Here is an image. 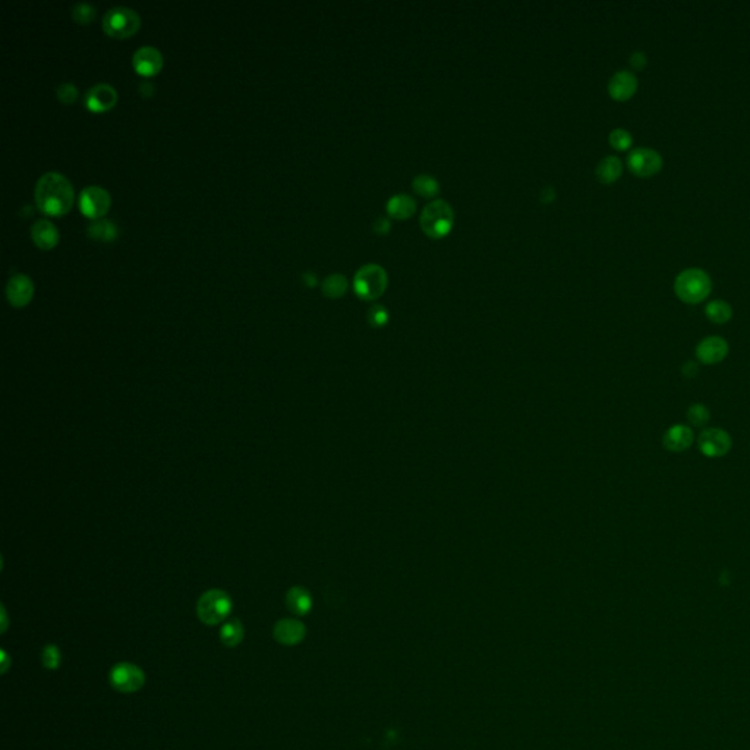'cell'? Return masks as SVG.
I'll return each instance as SVG.
<instances>
[{
    "mask_svg": "<svg viewBox=\"0 0 750 750\" xmlns=\"http://www.w3.org/2000/svg\"><path fill=\"white\" fill-rule=\"evenodd\" d=\"M34 197L37 207L43 213L59 216L66 213L73 199L70 182L59 172H47L35 183Z\"/></svg>",
    "mask_w": 750,
    "mask_h": 750,
    "instance_id": "1",
    "label": "cell"
},
{
    "mask_svg": "<svg viewBox=\"0 0 750 750\" xmlns=\"http://www.w3.org/2000/svg\"><path fill=\"white\" fill-rule=\"evenodd\" d=\"M712 281L702 269H686L674 280V293L687 305H698L711 295Z\"/></svg>",
    "mask_w": 750,
    "mask_h": 750,
    "instance_id": "2",
    "label": "cell"
},
{
    "mask_svg": "<svg viewBox=\"0 0 750 750\" xmlns=\"http://www.w3.org/2000/svg\"><path fill=\"white\" fill-rule=\"evenodd\" d=\"M421 229L422 232L433 239L445 238L453 229L455 213L450 204L443 199H436L429 202L424 209L421 217Z\"/></svg>",
    "mask_w": 750,
    "mask_h": 750,
    "instance_id": "3",
    "label": "cell"
},
{
    "mask_svg": "<svg viewBox=\"0 0 750 750\" xmlns=\"http://www.w3.org/2000/svg\"><path fill=\"white\" fill-rule=\"evenodd\" d=\"M232 599L221 589L205 591L197 603V615L207 626H216L226 620L232 613Z\"/></svg>",
    "mask_w": 750,
    "mask_h": 750,
    "instance_id": "4",
    "label": "cell"
},
{
    "mask_svg": "<svg viewBox=\"0 0 750 750\" xmlns=\"http://www.w3.org/2000/svg\"><path fill=\"white\" fill-rule=\"evenodd\" d=\"M388 277L386 270L377 264H367L355 274L353 289L364 301H375L387 289Z\"/></svg>",
    "mask_w": 750,
    "mask_h": 750,
    "instance_id": "5",
    "label": "cell"
},
{
    "mask_svg": "<svg viewBox=\"0 0 750 750\" xmlns=\"http://www.w3.org/2000/svg\"><path fill=\"white\" fill-rule=\"evenodd\" d=\"M140 15L130 8L115 6L103 15V28L111 37H129L140 28Z\"/></svg>",
    "mask_w": 750,
    "mask_h": 750,
    "instance_id": "6",
    "label": "cell"
},
{
    "mask_svg": "<svg viewBox=\"0 0 750 750\" xmlns=\"http://www.w3.org/2000/svg\"><path fill=\"white\" fill-rule=\"evenodd\" d=\"M664 166L663 156L653 148L639 147L634 148L627 156L629 171L637 178H652L661 172Z\"/></svg>",
    "mask_w": 750,
    "mask_h": 750,
    "instance_id": "7",
    "label": "cell"
},
{
    "mask_svg": "<svg viewBox=\"0 0 750 750\" xmlns=\"http://www.w3.org/2000/svg\"><path fill=\"white\" fill-rule=\"evenodd\" d=\"M110 684L121 693H135L145 683L144 671L133 663H119L109 674Z\"/></svg>",
    "mask_w": 750,
    "mask_h": 750,
    "instance_id": "8",
    "label": "cell"
},
{
    "mask_svg": "<svg viewBox=\"0 0 750 750\" xmlns=\"http://www.w3.org/2000/svg\"><path fill=\"white\" fill-rule=\"evenodd\" d=\"M698 445L705 457L718 459L728 455L733 447V440L723 428H706L698 438Z\"/></svg>",
    "mask_w": 750,
    "mask_h": 750,
    "instance_id": "9",
    "label": "cell"
},
{
    "mask_svg": "<svg viewBox=\"0 0 750 750\" xmlns=\"http://www.w3.org/2000/svg\"><path fill=\"white\" fill-rule=\"evenodd\" d=\"M110 205V197L106 190L99 185H90L80 194V209L81 211L91 217L97 219L103 216Z\"/></svg>",
    "mask_w": 750,
    "mask_h": 750,
    "instance_id": "10",
    "label": "cell"
},
{
    "mask_svg": "<svg viewBox=\"0 0 750 750\" xmlns=\"http://www.w3.org/2000/svg\"><path fill=\"white\" fill-rule=\"evenodd\" d=\"M728 342L720 336H709L702 339L696 346V358L703 365H715L723 362L728 355Z\"/></svg>",
    "mask_w": 750,
    "mask_h": 750,
    "instance_id": "11",
    "label": "cell"
},
{
    "mask_svg": "<svg viewBox=\"0 0 750 750\" xmlns=\"http://www.w3.org/2000/svg\"><path fill=\"white\" fill-rule=\"evenodd\" d=\"M637 87L639 82L633 72L618 70L608 81V94L615 102H627L634 96Z\"/></svg>",
    "mask_w": 750,
    "mask_h": 750,
    "instance_id": "12",
    "label": "cell"
},
{
    "mask_svg": "<svg viewBox=\"0 0 750 750\" xmlns=\"http://www.w3.org/2000/svg\"><path fill=\"white\" fill-rule=\"evenodd\" d=\"M305 625L302 622L295 620V618H283V620L276 623L273 630L274 639L285 646H295L301 644L305 639Z\"/></svg>",
    "mask_w": 750,
    "mask_h": 750,
    "instance_id": "13",
    "label": "cell"
},
{
    "mask_svg": "<svg viewBox=\"0 0 750 750\" xmlns=\"http://www.w3.org/2000/svg\"><path fill=\"white\" fill-rule=\"evenodd\" d=\"M34 285L28 276L25 274H15L8 280L6 285V296L11 305L13 307H24L30 302L32 297Z\"/></svg>",
    "mask_w": 750,
    "mask_h": 750,
    "instance_id": "14",
    "label": "cell"
},
{
    "mask_svg": "<svg viewBox=\"0 0 750 750\" xmlns=\"http://www.w3.org/2000/svg\"><path fill=\"white\" fill-rule=\"evenodd\" d=\"M693 440H695V434L689 425L674 424L664 433L663 444L664 448L671 453H682L691 445Z\"/></svg>",
    "mask_w": 750,
    "mask_h": 750,
    "instance_id": "15",
    "label": "cell"
},
{
    "mask_svg": "<svg viewBox=\"0 0 750 750\" xmlns=\"http://www.w3.org/2000/svg\"><path fill=\"white\" fill-rule=\"evenodd\" d=\"M116 100H118V94L115 88L106 82L96 84L94 87H91L87 91V96H85V104L88 106L90 110H94V111L107 110L116 103Z\"/></svg>",
    "mask_w": 750,
    "mask_h": 750,
    "instance_id": "16",
    "label": "cell"
},
{
    "mask_svg": "<svg viewBox=\"0 0 750 750\" xmlns=\"http://www.w3.org/2000/svg\"><path fill=\"white\" fill-rule=\"evenodd\" d=\"M133 63L138 73L153 75L157 70H160L163 65V56L153 46H142L134 53Z\"/></svg>",
    "mask_w": 750,
    "mask_h": 750,
    "instance_id": "17",
    "label": "cell"
},
{
    "mask_svg": "<svg viewBox=\"0 0 750 750\" xmlns=\"http://www.w3.org/2000/svg\"><path fill=\"white\" fill-rule=\"evenodd\" d=\"M31 236H32V240L35 242V245L43 248V250L53 248L56 245V242H58V239H59L58 229L54 228V224L51 221H49L46 219L37 220L32 224V226H31Z\"/></svg>",
    "mask_w": 750,
    "mask_h": 750,
    "instance_id": "18",
    "label": "cell"
},
{
    "mask_svg": "<svg viewBox=\"0 0 750 750\" xmlns=\"http://www.w3.org/2000/svg\"><path fill=\"white\" fill-rule=\"evenodd\" d=\"M386 209H387V214L391 219L406 220L415 214L417 202L414 198L406 194H398L388 199Z\"/></svg>",
    "mask_w": 750,
    "mask_h": 750,
    "instance_id": "19",
    "label": "cell"
},
{
    "mask_svg": "<svg viewBox=\"0 0 750 750\" xmlns=\"http://www.w3.org/2000/svg\"><path fill=\"white\" fill-rule=\"evenodd\" d=\"M623 173V164H622V160L615 157V156H608L605 159H603L601 161L598 163L596 168H595V176L596 179L604 183V185H610V183H614L615 180L620 179Z\"/></svg>",
    "mask_w": 750,
    "mask_h": 750,
    "instance_id": "20",
    "label": "cell"
},
{
    "mask_svg": "<svg viewBox=\"0 0 750 750\" xmlns=\"http://www.w3.org/2000/svg\"><path fill=\"white\" fill-rule=\"evenodd\" d=\"M286 605L296 615H305L312 608V598L302 586H293L286 595Z\"/></svg>",
    "mask_w": 750,
    "mask_h": 750,
    "instance_id": "21",
    "label": "cell"
},
{
    "mask_svg": "<svg viewBox=\"0 0 750 750\" xmlns=\"http://www.w3.org/2000/svg\"><path fill=\"white\" fill-rule=\"evenodd\" d=\"M705 315L711 323L714 324H727L733 318V308L723 299L711 301L705 307Z\"/></svg>",
    "mask_w": 750,
    "mask_h": 750,
    "instance_id": "22",
    "label": "cell"
},
{
    "mask_svg": "<svg viewBox=\"0 0 750 750\" xmlns=\"http://www.w3.org/2000/svg\"><path fill=\"white\" fill-rule=\"evenodd\" d=\"M87 233L92 239L109 242V240L116 238L118 228L115 226V223L111 221V220H109V219H97V220H92L88 224Z\"/></svg>",
    "mask_w": 750,
    "mask_h": 750,
    "instance_id": "23",
    "label": "cell"
},
{
    "mask_svg": "<svg viewBox=\"0 0 750 750\" xmlns=\"http://www.w3.org/2000/svg\"><path fill=\"white\" fill-rule=\"evenodd\" d=\"M243 636H245V629L238 618H232L220 629V641L229 648L238 646L243 641Z\"/></svg>",
    "mask_w": 750,
    "mask_h": 750,
    "instance_id": "24",
    "label": "cell"
},
{
    "mask_svg": "<svg viewBox=\"0 0 750 750\" xmlns=\"http://www.w3.org/2000/svg\"><path fill=\"white\" fill-rule=\"evenodd\" d=\"M414 191L424 198H434L440 192V183L429 175H418L412 180Z\"/></svg>",
    "mask_w": 750,
    "mask_h": 750,
    "instance_id": "25",
    "label": "cell"
},
{
    "mask_svg": "<svg viewBox=\"0 0 750 750\" xmlns=\"http://www.w3.org/2000/svg\"><path fill=\"white\" fill-rule=\"evenodd\" d=\"M321 289L327 297H340L348 289V280L342 274H330L324 278Z\"/></svg>",
    "mask_w": 750,
    "mask_h": 750,
    "instance_id": "26",
    "label": "cell"
},
{
    "mask_svg": "<svg viewBox=\"0 0 750 750\" xmlns=\"http://www.w3.org/2000/svg\"><path fill=\"white\" fill-rule=\"evenodd\" d=\"M711 419L709 409L702 403H693L687 409V421L696 428H703Z\"/></svg>",
    "mask_w": 750,
    "mask_h": 750,
    "instance_id": "27",
    "label": "cell"
},
{
    "mask_svg": "<svg viewBox=\"0 0 750 750\" xmlns=\"http://www.w3.org/2000/svg\"><path fill=\"white\" fill-rule=\"evenodd\" d=\"M608 141H610V145L615 149V152H627V149L633 144V137H632V134L629 133V130H626L623 128H615V129L611 130Z\"/></svg>",
    "mask_w": 750,
    "mask_h": 750,
    "instance_id": "28",
    "label": "cell"
},
{
    "mask_svg": "<svg viewBox=\"0 0 750 750\" xmlns=\"http://www.w3.org/2000/svg\"><path fill=\"white\" fill-rule=\"evenodd\" d=\"M70 13H72L73 20L77 23L88 24L94 18V15H96V8L85 2H78L72 6Z\"/></svg>",
    "mask_w": 750,
    "mask_h": 750,
    "instance_id": "29",
    "label": "cell"
},
{
    "mask_svg": "<svg viewBox=\"0 0 750 750\" xmlns=\"http://www.w3.org/2000/svg\"><path fill=\"white\" fill-rule=\"evenodd\" d=\"M42 660H43V665L47 670L59 668V665H61V651H59V648L56 646V645H53V644L47 645L43 649Z\"/></svg>",
    "mask_w": 750,
    "mask_h": 750,
    "instance_id": "30",
    "label": "cell"
},
{
    "mask_svg": "<svg viewBox=\"0 0 750 750\" xmlns=\"http://www.w3.org/2000/svg\"><path fill=\"white\" fill-rule=\"evenodd\" d=\"M56 92H58V99L63 103H73L78 97V90L72 82H62Z\"/></svg>",
    "mask_w": 750,
    "mask_h": 750,
    "instance_id": "31",
    "label": "cell"
},
{
    "mask_svg": "<svg viewBox=\"0 0 750 750\" xmlns=\"http://www.w3.org/2000/svg\"><path fill=\"white\" fill-rule=\"evenodd\" d=\"M388 320V314L386 311L384 307L381 305H374L369 312H368V321L374 326V327H381L387 323Z\"/></svg>",
    "mask_w": 750,
    "mask_h": 750,
    "instance_id": "32",
    "label": "cell"
},
{
    "mask_svg": "<svg viewBox=\"0 0 750 750\" xmlns=\"http://www.w3.org/2000/svg\"><path fill=\"white\" fill-rule=\"evenodd\" d=\"M629 63H630V66L633 69L642 70V69H645L648 66V56L644 51H634L633 54H630Z\"/></svg>",
    "mask_w": 750,
    "mask_h": 750,
    "instance_id": "33",
    "label": "cell"
},
{
    "mask_svg": "<svg viewBox=\"0 0 750 750\" xmlns=\"http://www.w3.org/2000/svg\"><path fill=\"white\" fill-rule=\"evenodd\" d=\"M390 221L384 217H379L372 224V229L377 235H387L390 232Z\"/></svg>",
    "mask_w": 750,
    "mask_h": 750,
    "instance_id": "34",
    "label": "cell"
},
{
    "mask_svg": "<svg viewBox=\"0 0 750 750\" xmlns=\"http://www.w3.org/2000/svg\"><path fill=\"white\" fill-rule=\"evenodd\" d=\"M698 372H699V367H698V364L691 362V361L686 362V364L683 365V368H682V374L684 375L686 379H695L696 375H698Z\"/></svg>",
    "mask_w": 750,
    "mask_h": 750,
    "instance_id": "35",
    "label": "cell"
},
{
    "mask_svg": "<svg viewBox=\"0 0 750 750\" xmlns=\"http://www.w3.org/2000/svg\"><path fill=\"white\" fill-rule=\"evenodd\" d=\"M539 198H541V202H543V204H550V202H553V201L555 199V191L553 190L551 186H546V188H543V190L541 191V197H539Z\"/></svg>",
    "mask_w": 750,
    "mask_h": 750,
    "instance_id": "36",
    "label": "cell"
},
{
    "mask_svg": "<svg viewBox=\"0 0 750 750\" xmlns=\"http://www.w3.org/2000/svg\"><path fill=\"white\" fill-rule=\"evenodd\" d=\"M304 277H305V278L308 280V285H311V286H314V285H315V276H314V274H311V273H307V274H305Z\"/></svg>",
    "mask_w": 750,
    "mask_h": 750,
    "instance_id": "37",
    "label": "cell"
}]
</instances>
